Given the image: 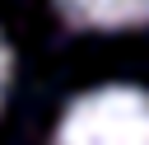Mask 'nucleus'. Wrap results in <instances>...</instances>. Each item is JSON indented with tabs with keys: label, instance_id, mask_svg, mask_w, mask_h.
<instances>
[{
	"label": "nucleus",
	"instance_id": "nucleus-1",
	"mask_svg": "<svg viewBox=\"0 0 149 145\" xmlns=\"http://www.w3.org/2000/svg\"><path fill=\"white\" fill-rule=\"evenodd\" d=\"M56 145H149V94L107 84L70 103Z\"/></svg>",
	"mask_w": 149,
	"mask_h": 145
},
{
	"label": "nucleus",
	"instance_id": "nucleus-2",
	"mask_svg": "<svg viewBox=\"0 0 149 145\" xmlns=\"http://www.w3.org/2000/svg\"><path fill=\"white\" fill-rule=\"evenodd\" d=\"M56 5L70 23L98 28V33H121V28L149 23V0H56Z\"/></svg>",
	"mask_w": 149,
	"mask_h": 145
},
{
	"label": "nucleus",
	"instance_id": "nucleus-3",
	"mask_svg": "<svg viewBox=\"0 0 149 145\" xmlns=\"http://www.w3.org/2000/svg\"><path fill=\"white\" fill-rule=\"evenodd\" d=\"M5 84H9V51H5V37H0V98H5Z\"/></svg>",
	"mask_w": 149,
	"mask_h": 145
}]
</instances>
